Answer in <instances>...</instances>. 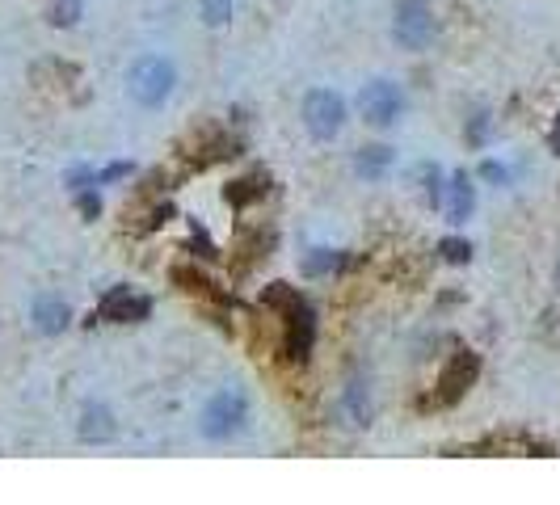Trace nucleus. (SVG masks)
Listing matches in <instances>:
<instances>
[{"mask_svg":"<svg viewBox=\"0 0 560 505\" xmlns=\"http://www.w3.org/2000/svg\"><path fill=\"white\" fill-rule=\"evenodd\" d=\"M198 5H203V22H207V26L232 22V0H198Z\"/></svg>","mask_w":560,"mask_h":505,"instance_id":"nucleus-21","label":"nucleus"},{"mask_svg":"<svg viewBox=\"0 0 560 505\" xmlns=\"http://www.w3.org/2000/svg\"><path fill=\"white\" fill-rule=\"evenodd\" d=\"M480 379V354L472 350H455L447 358V367L438 371V383H434V404L438 409H451V404H459L468 396V388Z\"/></svg>","mask_w":560,"mask_h":505,"instance_id":"nucleus-3","label":"nucleus"},{"mask_svg":"<svg viewBox=\"0 0 560 505\" xmlns=\"http://www.w3.org/2000/svg\"><path fill=\"white\" fill-rule=\"evenodd\" d=\"M358 110L371 127H392L400 123V114H405V93H400L392 80H371V85L358 93Z\"/></svg>","mask_w":560,"mask_h":505,"instance_id":"nucleus-7","label":"nucleus"},{"mask_svg":"<svg viewBox=\"0 0 560 505\" xmlns=\"http://www.w3.org/2000/svg\"><path fill=\"white\" fill-rule=\"evenodd\" d=\"M304 127H308L312 139L329 144V139H337L342 127H346V101L337 97L333 89H312L304 97Z\"/></svg>","mask_w":560,"mask_h":505,"instance_id":"nucleus-4","label":"nucleus"},{"mask_svg":"<svg viewBox=\"0 0 560 505\" xmlns=\"http://www.w3.org/2000/svg\"><path fill=\"white\" fill-rule=\"evenodd\" d=\"M485 139H489V114L480 110V114H472V123H468V144H472V148H480Z\"/></svg>","mask_w":560,"mask_h":505,"instance_id":"nucleus-22","label":"nucleus"},{"mask_svg":"<svg viewBox=\"0 0 560 505\" xmlns=\"http://www.w3.org/2000/svg\"><path fill=\"white\" fill-rule=\"evenodd\" d=\"M93 316L110 320V325H131V320H148L152 316V299L135 295L131 287H114V291L102 295V303H97Z\"/></svg>","mask_w":560,"mask_h":505,"instance_id":"nucleus-8","label":"nucleus"},{"mask_svg":"<svg viewBox=\"0 0 560 505\" xmlns=\"http://www.w3.org/2000/svg\"><path fill=\"white\" fill-rule=\"evenodd\" d=\"M80 13H85V0H51V5H47V22L55 30H72L80 22Z\"/></svg>","mask_w":560,"mask_h":505,"instance_id":"nucleus-17","label":"nucleus"},{"mask_svg":"<svg viewBox=\"0 0 560 505\" xmlns=\"http://www.w3.org/2000/svg\"><path fill=\"white\" fill-rule=\"evenodd\" d=\"M438 257L451 261V266H468V261H472V245H468V240H459V236H447L443 245H438Z\"/></svg>","mask_w":560,"mask_h":505,"instance_id":"nucleus-20","label":"nucleus"},{"mask_svg":"<svg viewBox=\"0 0 560 505\" xmlns=\"http://www.w3.org/2000/svg\"><path fill=\"white\" fill-rule=\"evenodd\" d=\"M68 320H72V312H68V303H64V299H55V295L34 299V329H38V333L55 337V333H64V329H68Z\"/></svg>","mask_w":560,"mask_h":505,"instance_id":"nucleus-13","label":"nucleus"},{"mask_svg":"<svg viewBox=\"0 0 560 505\" xmlns=\"http://www.w3.org/2000/svg\"><path fill=\"white\" fill-rule=\"evenodd\" d=\"M434 9L430 0H396V17H392V38L405 51H426L434 43Z\"/></svg>","mask_w":560,"mask_h":505,"instance_id":"nucleus-2","label":"nucleus"},{"mask_svg":"<svg viewBox=\"0 0 560 505\" xmlns=\"http://www.w3.org/2000/svg\"><path fill=\"white\" fill-rule=\"evenodd\" d=\"M299 299H304V295H299L295 287H287V282H270V287L262 291V303H266V308H274V312H291Z\"/></svg>","mask_w":560,"mask_h":505,"instance_id":"nucleus-19","label":"nucleus"},{"mask_svg":"<svg viewBox=\"0 0 560 505\" xmlns=\"http://www.w3.org/2000/svg\"><path fill=\"white\" fill-rule=\"evenodd\" d=\"M283 358L287 362H304L312 358V346H316V312L308 308V299H299L291 312H283Z\"/></svg>","mask_w":560,"mask_h":505,"instance_id":"nucleus-6","label":"nucleus"},{"mask_svg":"<svg viewBox=\"0 0 560 505\" xmlns=\"http://www.w3.org/2000/svg\"><path fill=\"white\" fill-rule=\"evenodd\" d=\"M472 455H552V442H539L531 434H489L468 447Z\"/></svg>","mask_w":560,"mask_h":505,"instance_id":"nucleus-9","label":"nucleus"},{"mask_svg":"<svg viewBox=\"0 0 560 505\" xmlns=\"http://www.w3.org/2000/svg\"><path fill=\"white\" fill-rule=\"evenodd\" d=\"M337 413L346 417V426H371V383L363 375H354L346 383L342 400H337Z\"/></svg>","mask_w":560,"mask_h":505,"instance_id":"nucleus-10","label":"nucleus"},{"mask_svg":"<svg viewBox=\"0 0 560 505\" xmlns=\"http://www.w3.org/2000/svg\"><path fill=\"white\" fill-rule=\"evenodd\" d=\"M245 421H249L245 392H219L203 409V426H198V430H203V438H211V442H224V438L245 430Z\"/></svg>","mask_w":560,"mask_h":505,"instance_id":"nucleus-5","label":"nucleus"},{"mask_svg":"<svg viewBox=\"0 0 560 505\" xmlns=\"http://www.w3.org/2000/svg\"><path fill=\"white\" fill-rule=\"evenodd\" d=\"M480 177L493 181V186H506V181H510L506 165H497V160H485V165H480Z\"/></svg>","mask_w":560,"mask_h":505,"instance_id":"nucleus-23","label":"nucleus"},{"mask_svg":"<svg viewBox=\"0 0 560 505\" xmlns=\"http://www.w3.org/2000/svg\"><path fill=\"white\" fill-rule=\"evenodd\" d=\"M556 287H560V266H556Z\"/></svg>","mask_w":560,"mask_h":505,"instance_id":"nucleus-27","label":"nucleus"},{"mask_svg":"<svg viewBox=\"0 0 560 505\" xmlns=\"http://www.w3.org/2000/svg\"><path fill=\"white\" fill-rule=\"evenodd\" d=\"M173 85H177V72H173L169 59H160V55H139L135 64H131V72H127L131 97L139 101V106H148V110L165 106Z\"/></svg>","mask_w":560,"mask_h":505,"instance_id":"nucleus-1","label":"nucleus"},{"mask_svg":"<svg viewBox=\"0 0 560 505\" xmlns=\"http://www.w3.org/2000/svg\"><path fill=\"white\" fill-rule=\"evenodd\" d=\"M270 194V177L266 173H249V177H236L232 186L224 190V198L232 202V207H253L257 198Z\"/></svg>","mask_w":560,"mask_h":505,"instance_id":"nucleus-14","label":"nucleus"},{"mask_svg":"<svg viewBox=\"0 0 560 505\" xmlns=\"http://www.w3.org/2000/svg\"><path fill=\"white\" fill-rule=\"evenodd\" d=\"M131 173V165H110L106 173H97V186H102V181H118V177H127Z\"/></svg>","mask_w":560,"mask_h":505,"instance_id":"nucleus-25","label":"nucleus"},{"mask_svg":"<svg viewBox=\"0 0 560 505\" xmlns=\"http://www.w3.org/2000/svg\"><path fill=\"white\" fill-rule=\"evenodd\" d=\"M388 165H392V148H384V144L358 148V156H354V173H358V177H367V181L384 177V173H388Z\"/></svg>","mask_w":560,"mask_h":505,"instance_id":"nucleus-15","label":"nucleus"},{"mask_svg":"<svg viewBox=\"0 0 560 505\" xmlns=\"http://www.w3.org/2000/svg\"><path fill=\"white\" fill-rule=\"evenodd\" d=\"M173 282H182V287L190 291V295H203V299H224V295H219V287H215V282L207 278V274H198V270H190V266H177L173 270Z\"/></svg>","mask_w":560,"mask_h":505,"instance_id":"nucleus-16","label":"nucleus"},{"mask_svg":"<svg viewBox=\"0 0 560 505\" xmlns=\"http://www.w3.org/2000/svg\"><path fill=\"white\" fill-rule=\"evenodd\" d=\"M443 207H447V219H451V224H464V219L472 215L476 190H472V181H468L464 169L451 173V186H447V194H443Z\"/></svg>","mask_w":560,"mask_h":505,"instance_id":"nucleus-11","label":"nucleus"},{"mask_svg":"<svg viewBox=\"0 0 560 505\" xmlns=\"http://www.w3.org/2000/svg\"><path fill=\"white\" fill-rule=\"evenodd\" d=\"M76 207H80V215H89V219H93L97 211H102V198H97V194H80V198H76Z\"/></svg>","mask_w":560,"mask_h":505,"instance_id":"nucleus-24","label":"nucleus"},{"mask_svg":"<svg viewBox=\"0 0 560 505\" xmlns=\"http://www.w3.org/2000/svg\"><path fill=\"white\" fill-rule=\"evenodd\" d=\"M76 434H80V442H89V447H97V442H110L114 438V413L106 409V404H85Z\"/></svg>","mask_w":560,"mask_h":505,"instance_id":"nucleus-12","label":"nucleus"},{"mask_svg":"<svg viewBox=\"0 0 560 505\" xmlns=\"http://www.w3.org/2000/svg\"><path fill=\"white\" fill-rule=\"evenodd\" d=\"M342 253H333V249H312L308 257H304V274L308 278H325V274H333L337 266H342Z\"/></svg>","mask_w":560,"mask_h":505,"instance_id":"nucleus-18","label":"nucleus"},{"mask_svg":"<svg viewBox=\"0 0 560 505\" xmlns=\"http://www.w3.org/2000/svg\"><path fill=\"white\" fill-rule=\"evenodd\" d=\"M548 148H552V156H560V114H556V127L548 135Z\"/></svg>","mask_w":560,"mask_h":505,"instance_id":"nucleus-26","label":"nucleus"}]
</instances>
